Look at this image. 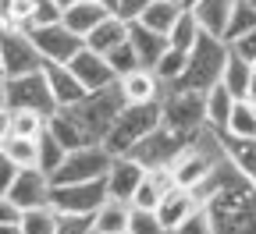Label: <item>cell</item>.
<instances>
[{
    "label": "cell",
    "instance_id": "cell-23",
    "mask_svg": "<svg viewBox=\"0 0 256 234\" xmlns=\"http://www.w3.org/2000/svg\"><path fill=\"white\" fill-rule=\"evenodd\" d=\"M224 146V160H228L242 178H249L256 185V139H232V135H220Z\"/></svg>",
    "mask_w": 256,
    "mask_h": 234
},
{
    "label": "cell",
    "instance_id": "cell-24",
    "mask_svg": "<svg viewBox=\"0 0 256 234\" xmlns=\"http://www.w3.org/2000/svg\"><path fill=\"white\" fill-rule=\"evenodd\" d=\"M128 39V21H121L118 14H107L100 25H96L92 32H89V36H86V46L92 50V53H110L118 43H124Z\"/></svg>",
    "mask_w": 256,
    "mask_h": 234
},
{
    "label": "cell",
    "instance_id": "cell-40",
    "mask_svg": "<svg viewBox=\"0 0 256 234\" xmlns=\"http://www.w3.org/2000/svg\"><path fill=\"white\" fill-rule=\"evenodd\" d=\"M228 50H232L238 60H246V64H256V28H249L246 36L232 39V43H228Z\"/></svg>",
    "mask_w": 256,
    "mask_h": 234
},
{
    "label": "cell",
    "instance_id": "cell-27",
    "mask_svg": "<svg viewBox=\"0 0 256 234\" xmlns=\"http://www.w3.org/2000/svg\"><path fill=\"white\" fill-rule=\"evenodd\" d=\"M36 11H40V0H0V28L32 32L36 28Z\"/></svg>",
    "mask_w": 256,
    "mask_h": 234
},
{
    "label": "cell",
    "instance_id": "cell-6",
    "mask_svg": "<svg viewBox=\"0 0 256 234\" xmlns=\"http://www.w3.org/2000/svg\"><path fill=\"white\" fill-rule=\"evenodd\" d=\"M206 92H185V89H168V96L160 99V124L178 131V135H196L206 128Z\"/></svg>",
    "mask_w": 256,
    "mask_h": 234
},
{
    "label": "cell",
    "instance_id": "cell-47",
    "mask_svg": "<svg viewBox=\"0 0 256 234\" xmlns=\"http://www.w3.org/2000/svg\"><path fill=\"white\" fill-rule=\"evenodd\" d=\"M0 110H8V78H0Z\"/></svg>",
    "mask_w": 256,
    "mask_h": 234
},
{
    "label": "cell",
    "instance_id": "cell-38",
    "mask_svg": "<svg viewBox=\"0 0 256 234\" xmlns=\"http://www.w3.org/2000/svg\"><path fill=\"white\" fill-rule=\"evenodd\" d=\"M249 28H256V11H249L242 0H235V11H232V21H228V32H224V43H232L238 36H246Z\"/></svg>",
    "mask_w": 256,
    "mask_h": 234
},
{
    "label": "cell",
    "instance_id": "cell-30",
    "mask_svg": "<svg viewBox=\"0 0 256 234\" xmlns=\"http://www.w3.org/2000/svg\"><path fill=\"white\" fill-rule=\"evenodd\" d=\"M182 7L174 4V0H153V4L146 7V14L139 18V25H146L150 32H156V36H168L171 25L178 21Z\"/></svg>",
    "mask_w": 256,
    "mask_h": 234
},
{
    "label": "cell",
    "instance_id": "cell-16",
    "mask_svg": "<svg viewBox=\"0 0 256 234\" xmlns=\"http://www.w3.org/2000/svg\"><path fill=\"white\" fill-rule=\"evenodd\" d=\"M118 89L124 96V103H160L168 96V89L156 82V75L150 68H136L118 78Z\"/></svg>",
    "mask_w": 256,
    "mask_h": 234
},
{
    "label": "cell",
    "instance_id": "cell-32",
    "mask_svg": "<svg viewBox=\"0 0 256 234\" xmlns=\"http://www.w3.org/2000/svg\"><path fill=\"white\" fill-rule=\"evenodd\" d=\"M200 36H203V28H200V21L192 18V11H182L178 14V21L171 25V32H168V46L171 50H182V53H188L192 46L200 43Z\"/></svg>",
    "mask_w": 256,
    "mask_h": 234
},
{
    "label": "cell",
    "instance_id": "cell-56",
    "mask_svg": "<svg viewBox=\"0 0 256 234\" xmlns=\"http://www.w3.org/2000/svg\"><path fill=\"white\" fill-rule=\"evenodd\" d=\"M174 4H178V0H174Z\"/></svg>",
    "mask_w": 256,
    "mask_h": 234
},
{
    "label": "cell",
    "instance_id": "cell-21",
    "mask_svg": "<svg viewBox=\"0 0 256 234\" xmlns=\"http://www.w3.org/2000/svg\"><path fill=\"white\" fill-rule=\"evenodd\" d=\"M128 43H132V50L139 57V68H153V64L164 57V50H168V36H156V32H150L139 21L128 25Z\"/></svg>",
    "mask_w": 256,
    "mask_h": 234
},
{
    "label": "cell",
    "instance_id": "cell-43",
    "mask_svg": "<svg viewBox=\"0 0 256 234\" xmlns=\"http://www.w3.org/2000/svg\"><path fill=\"white\" fill-rule=\"evenodd\" d=\"M57 234H92V217H68V213H60Z\"/></svg>",
    "mask_w": 256,
    "mask_h": 234
},
{
    "label": "cell",
    "instance_id": "cell-25",
    "mask_svg": "<svg viewBox=\"0 0 256 234\" xmlns=\"http://www.w3.org/2000/svg\"><path fill=\"white\" fill-rule=\"evenodd\" d=\"M128 220H132V206L107 199V203L92 213V234H128Z\"/></svg>",
    "mask_w": 256,
    "mask_h": 234
},
{
    "label": "cell",
    "instance_id": "cell-42",
    "mask_svg": "<svg viewBox=\"0 0 256 234\" xmlns=\"http://www.w3.org/2000/svg\"><path fill=\"white\" fill-rule=\"evenodd\" d=\"M153 4V0H118V18L121 21H128V25H132V21H139L142 14H146V7Z\"/></svg>",
    "mask_w": 256,
    "mask_h": 234
},
{
    "label": "cell",
    "instance_id": "cell-45",
    "mask_svg": "<svg viewBox=\"0 0 256 234\" xmlns=\"http://www.w3.org/2000/svg\"><path fill=\"white\" fill-rule=\"evenodd\" d=\"M18 217H22V210L11 203L8 195H0V224H18Z\"/></svg>",
    "mask_w": 256,
    "mask_h": 234
},
{
    "label": "cell",
    "instance_id": "cell-8",
    "mask_svg": "<svg viewBox=\"0 0 256 234\" xmlns=\"http://www.w3.org/2000/svg\"><path fill=\"white\" fill-rule=\"evenodd\" d=\"M0 68H4V78L32 75V71L43 68V57H40V50H36L28 32L0 28Z\"/></svg>",
    "mask_w": 256,
    "mask_h": 234
},
{
    "label": "cell",
    "instance_id": "cell-26",
    "mask_svg": "<svg viewBox=\"0 0 256 234\" xmlns=\"http://www.w3.org/2000/svg\"><path fill=\"white\" fill-rule=\"evenodd\" d=\"M252 78H256L252 64L238 60V57L228 50V60H224V71H220V82H217V85H224L235 99H246V96H249V89H252Z\"/></svg>",
    "mask_w": 256,
    "mask_h": 234
},
{
    "label": "cell",
    "instance_id": "cell-22",
    "mask_svg": "<svg viewBox=\"0 0 256 234\" xmlns=\"http://www.w3.org/2000/svg\"><path fill=\"white\" fill-rule=\"evenodd\" d=\"M46 131L64 146V153H75V149H86V146H96V142H89V135L78 128V121L68 114V110H57V114H50L46 117Z\"/></svg>",
    "mask_w": 256,
    "mask_h": 234
},
{
    "label": "cell",
    "instance_id": "cell-18",
    "mask_svg": "<svg viewBox=\"0 0 256 234\" xmlns=\"http://www.w3.org/2000/svg\"><path fill=\"white\" fill-rule=\"evenodd\" d=\"M43 75H46V85H50V96H54L57 110H68V107L86 99V89L78 85V78L64 68V64H43Z\"/></svg>",
    "mask_w": 256,
    "mask_h": 234
},
{
    "label": "cell",
    "instance_id": "cell-5",
    "mask_svg": "<svg viewBox=\"0 0 256 234\" xmlns=\"http://www.w3.org/2000/svg\"><path fill=\"white\" fill-rule=\"evenodd\" d=\"M156 124H160V103H128L114 121L110 135L104 139V149L110 156H128L142 139L153 135Z\"/></svg>",
    "mask_w": 256,
    "mask_h": 234
},
{
    "label": "cell",
    "instance_id": "cell-4",
    "mask_svg": "<svg viewBox=\"0 0 256 234\" xmlns=\"http://www.w3.org/2000/svg\"><path fill=\"white\" fill-rule=\"evenodd\" d=\"M224 60H228V43H224V39H214V36H200V43L192 46L188 57H185V75L178 78L174 89H185V92H210V89L220 82Z\"/></svg>",
    "mask_w": 256,
    "mask_h": 234
},
{
    "label": "cell",
    "instance_id": "cell-36",
    "mask_svg": "<svg viewBox=\"0 0 256 234\" xmlns=\"http://www.w3.org/2000/svg\"><path fill=\"white\" fill-rule=\"evenodd\" d=\"M36 142H40V171H43L46 178H54V174H57V167L64 163V156H68V153H64V146L50 135L46 128H43V135H40Z\"/></svg>",
    "mask_w": 256,
    "mask_h": 234
},
{
    "label": "cell",
    "instance_id": "cell-13",
    "mask_svg": "<svg viewBox=\"0 0 256 234\" xmlns=\"http://www.w3.org/2000/svg\"><path fill=\"white\" fill-rule=\"evenodd\" d=\"M50 192H54V181L40 167H28V171H18L14 185L8 188V199L18 210H36V206H50Z\"/></svg>",
    "mask_w": 256,
    "mask_h": 234
},
{
    "label": "cell",
    "instance_id": "cell-55",
    "mask_svg": "<svg viewBox=\"0 0 256 234\" xmlns=\"http://www.w3.org/2000/svg\"><path fill=\"white\" fill-rule=\"evenodd\" d=\"M252 71H256V64H252Z\"/></svg>",
    "mask_w": 256,
    "mask_h": 234
},
{
    "label": "cell",
    "instance_id": "cell-46",
    "mask_svg": "<svg viewBox=\"0 0 256 234\" xmlns=\"http://www.w3.org/2000/svg\"><path fill=\"white\" fill-rule=\"evenodd\" d=\"M11 135V114L8 110H0V142H4Z\"/></svg>",
    "mask_w": 256,
    "mask_h": 234
},
{
    "label": "cell",
    "instance_id": "cell-10",
    "mask_svg": "<svg viewBox=\"0 0 256 234\" xmlns=\"http://www.w3.org/2000/svg\"><path fill=\"white\" fill-rule=\"evenodd\" d=\"M110 153L104 146H86V149H75L64 156V163L57 167V174L50 178L54 185H78V181H96L107 174L110 167Z\"/></svg>",
    "mask_w": 256,
    "mask_h": 234
},
{
    "label": "cell",
    "instance_id": "cell-11",
    "mask_svg": "<svg viewBox=\"0 0 256 234\" xmlns=\"http://www.w3.org/2000/svg\"><path fill=\"white\" fill-rule=\"evenodd\" d=\"M196 135H200V131H196ZM188 142H192L188 135H178V131H171V128H164V124H156L153 135H150V139H142V142H139L132 153H128V156L139 160L146 171H153V167H168V163H171V160H174Z\"/></svg>",
    "mask_w": 256,
    "mask_h": 234
},
{
    "label": "cell",
    "instance_id": "cell-3",
    "mask_svg": "<svg viewBox=\"0 0 256 234\" xmlns=\"http://www.w3.org/2000/svg\"><path fill=\"white\" fill-rule=\"evenodd\" d=\"M124 107H128V103H124V96H121V89H118V82H114V85H107V89L86 92V99H82V103H75V107H68V114L78 121V128L89 135V142L104 146V139L110 135V128H114V121L121 117Z\"/></svg>",
    "mask_w": 256,
    "mask_h": 234
},
{
    "label": "cell",
    "instance_id": "cell-37",
    "mask_svg": "<svg viewBox=\"0 0 256 234\" xmlns=\"http://www.w3.org/2000/svg\"><path fill=\"white\" fill-rule=\"evenodd\" d=\"M104 57H107V64H110V71H114L118 78L139 68V57H136V50H132V43H128V39H124V43H118V46H114L110 53H104Z\"/></svg>",
    "mask_w": 256,
    "mask_h": 234
},
{
    "label": "cell",
    "instance_id": "cell-35",
    "mask_svg": "<svg viewBox=\"0 0 256 234\" xmlns=\"http://www.w3.org/2000/svg\"><path fill=\"white\" fill-rule=\"evenodd\" d=\"M11 114V135L14 139H40L43 128H46V117L36 114V110H8Z\"/></svg>",
    "mask_w": 256,
    "mask_h": 234
},
{
    "label": "cell",
    "instance_id": "cell-39",
    "mask_svg": "<svg viewBox=\"0 0 256 234\" xmlns=\"http://www.w3.org/2000/svg\"><path fill=\"white\" fill-rule=\"evenodd\" d=\"M128 234H171V231L156 220V213L132 210V220H128Z\"/></svg>",
    "mask_w": 256,
    "mask_h": 234
},
{
    "label": "cell",
    "instance_id": "cell-17",
    "mask_svg": "<svg viewBox=\"0 0 256 234\" xmlns=\"http://www.w3.org/2000/svg\"><path fill=\"white\" fill-rule=\"evenodd\" d=\"M200 210V203H196V195H192L188 188H171V192H164V199H160V206H156V220L160 224H164L171 234L192 217V213H196Z\"/></svg>",
    "mask_w": 256,
    "mask_h": 234
},
{
    "label": "cell",
    "instance_id": "cell-51",
    "mask_svg": "<svg viewBox=\"0 0 256 234\" xmlns=\"http://www.w3.org/2000/svg\"><path fill=\"white\" fill-rule=\"evenodd\" d=\"M100 4H104V7H107V11H110V14H114V11H118V0H100Z\"/></svg>",
    "mask_w": 256,
    "mask_h": 234
},
{
    "label": "cell",
    "instance_id": "cell-34",
    "mask_svg": "<svg viewBox=\"0 0 256 234\" xmlns=\"http://www.w3.org/2000/svg\"><path fill=\"white\" fill-rule=\"evenodd\" d=\"M185 57H188V53H182V50H171V46H168V50H164V57H160L150 71L156 75V82L164 85V89H174V85H178V78L185 75Z\"/></svg>",
    "mask_w": 256,
    "mask_h": 234
},
{
    "label": "cell",
    "instance_id": "cell-52",
    "mask_svg": "<svg viewBox=\"0 0 256 234\" xmlns=\"http://www.w3.org/2000/svg\"><path fill=\"white\" fill-rule=\"evenodd\" d=\"M246 99H252V103H256V78H252V89H249V96Z\"/></svg>",
    "mask_w": 256,
    "mask_h": 234
},
{
    "label": "cell",
    "instance_id": "cell-50",
    "mask_svg": "<svg viewBox=\"0 0 256 234\" xmlns=\"http://www.w3.org/2000/svg\"><path fill=\"white\" fill-rule=\"evenodd\" d=\"M196 4H200V0H178V7H182V11H192Z\"/></svg>",
    "mask_w": 256,
    "mask_h": 234
},
{
    "label": "cell",
    "instance_id": "cell-12",
    "mask_svg": "<svg viewBox=\"0 0 256 234\" xmlns=\"http://www.w3.org/2000/svg\"><path fill=\"white\" fill-rule=\"evenodd\" d=\"M28 36H32V43H36L43 64H72V57L86 46L75 32L64 28L60 21L57 25H43V28H32Z\"/></svg>",
    "mask_w": 256,
    "mask_h": 234
},
{
    "label": "cell",
    "instance_id": "cell-54",
    "mask_svg": "<svg viewBox=\"0 0 256 234\" xmlns=\"http://www.w3.org/2000/svg\"><path fill=\"white\" fill-rule=\"evenodd\" d=\"M0 78H4V68H0Z\"/></svg>",
    "mask_w": 256,
    "mask_h": 234
},
{
    "label": "cell",
    "instance_id": "cell-53",
    "mask_svg": "<svg viewBox=\"0 0 256 234\" xmlns=\"http://www.w3.org/2000/svg\"><path fill=\"white\" fill-rule=\"evenodd\" d=\"M242 4H246L249 11H256V0H242Z\"/></svg>",
    "mask_w": 256,
    "mask_h": 234
},
{
    "label": "cell",
    "instance_id": "cell-2",
    "mask_svg": "<svg viewBox=\"0 0 256 234\" xmlns=\"http://www.w3.org/2000/svg\"><path fill=\"white\" fill-rule=\"evenodd\" d=\"M217 163H224L220 135H217V131H210V128H203L200 135H192V142L168 163V171H171V178H174L178 188H188V192H192L200 181H206V178L214 174Z\"/></svg>",
    "mask_w": 256,
    "mask_h": 234
},
{
    "label": "cell",
    "instance_id": "cell-1",
    "mask_svg": "<svg viewBox=\"0 0 256 234\" xmlns=\"http://www.w3.org/2000/svg\"><path fill=\"white\" fill-rule=\"evenodd\" d=\"M196 203L210 213L214 234H256V185L224 160L214 174L192 188Z\"/></svg>",
    "mask_w": 256,
    "mask_h": 234
},
{
    "label": "cell",
    "instance_id": "cell-29",
    "mask_svg": "<svg viewBox=\"0 0 256 234\" xmlns=\"http://www.w3.org/2000/svg\"><path fill=\"white\" fill-rule=\"evenodd\" d=\"M220 135H232V139H256V103L252 99H235L228 128Z\"/></svg>",
    "mask_w": 256,
    "mask_h": 234
},
{
    "label": "cell",
    "instance_id": "cell-44",
    "mask_svg": "<svg viewBox=\"0 0 256 234\" xmlns=\"http://www.w3.org/2000/svg\"><path fill=\"white\" fill-rule=\"evenodd\" d=\"M14 178H18V167L0 153V195H8V188L14 185Z\"/></svg>",
    "mask_w": 256,
    "mask_h": 234
},
{
    "label": "cell",
    "instance_id": "cell-48",
    "mask_svg": "<svg viewBox=\"0 0 256 234\" xmlns=\"http://www.w3.org/2000/svg\"><path fill=\"white\" fill-rule=\"evenodd\" d=\"M50 4H54V7H57V11L64 14V11H68V7H72V4H78V0H50Z\"/></svg>",
    "mask_w": 256,
    "mask_h": 234
},
{
    "label": "cell",
    "instance_id": "cell-14",
    "mask_svg": "<svg viewBox=\"0 0 256 234\" xmlns=\"http://www.w3.org/2000/svg\"><path fill=\"white\" fill-rule=\"evenodd\" d=\"M75 78H78V85L86 89V92H96V89H107V85H114L118 82V75L110 71V64H107V57H100V53H92L89 46H82L75 57H72V64H64Z\"/></svg>",
    "mask_w": 256,
    "mask_h": 234
},
{
    "label": "cell",
    "instance_id": "cell-33",
    "mask_svg": "<svg viewBox=\"0 0 256 234\" xmlns=\"http://www.w3.org/2000/svg\"><path fill=\"white\" fill-rule=\"evenodd\" d=\"M57 224H60V213H57L54 206L22 210V217H18L22 234H57Z\"/></svg>",
    "mask_w": 256,
    "mask_h": 234
},
{
    "label": "cell",
    "instance_id": "cell-7",
    "mask_svg": "<svg viewBox=\"0 0 256 234\" xmlns=\"http://www.w3.org/2000/svg\"><path fill=\"white\" fill-rule=\"evenodd\" d=\"M107 199H110L107 181L96 178V181H78V185H54L50 206L57 213H68V217H92Z\"/></svg>",
    "mask_w": 256,
    "mask_h": 234
},
{
    "label": "cell",
    "instance_id": "cell-41",
    "mask_svg": "<svg viewBox=\"0 0 256 234\" xmlns=\"http://www.w3.org/2000/svg\"><path fill=\"white\" fill-rule=\"evenodd\" d=\"M174 234H214V224H210V213H206V210L200 206V210H196V213H192V217H188V220H185V224H182V227H178Z\"/></svg>",
    "mask_w": 256,
    "mask_h": 234
},
{
    "label": "cell",
    "instance_id": "cell-49",
    "mask_svg": "<svg viewBox=\"0 0 256 234\" xmlns=\"http://www.w3.org/2000/svg\"><path fill=\"white\" fill-rule=\"evenodd\" d=\"M0 234H22L18 224H0Z\"/></svg>",
    "mask_w": 256,
    "mask_h": 234
},
{
    "label": "cell",
    "instance_id": "cell-28",
    "mask_svg": "<svg viewBox=\"0 0 256 234\" xmlns=\"http://www.w3.org/2000/svg\"><path fill=\"white\" fill-rule=\"evenodd\" d=\"M203 103H206V128L220 135V131L228 128V117H232V107H235V96L224 89V85H214V89L203 96Z\"/></svg>",
    "mask_w": 256,
    "mask_h": 234
},
{
    "label": "cell",
    "instance_id": "cell-31",
    "mask_svg": "<svg viewBox=\"0 0 256 234\" xmlns=\"http://www.w3.org/2000/svg\"><path fill=\"white\" fill-rule=\"evenodd\" d=\"M0 153H4L18 171L40 167V142L36 139H14V135H8L4 142H0Z\"/></svg>",
    "mask_w": 256,
    "mask_h": 234
},
{
    "label": "cell",
    "instance_id": "cell-9",
    "mask_svg": "<svg viewBox=\"0 0 256 234\" xmlns=\"http://www.w3.org/2000/svg\"><path fill=\"white\" fill-rule=\"evenodd\" d=\"M8 110H36L43 117L57 114V103H54V96H50V85H46L43 68L32 71V75L8 78Z\"/></svg>",
    "mask_w": 256,
    "mask_h": 234
},
{
    "label": "cell",
    "instance_id": "cell-15",
    "mask_svg": "<svg viewBox=\"0 0 256 234\" xmlns=\"http://www.w3.org/2000/svg\"><path fill=\"white\" fill-rule=\"evenodd\" d=\"M142 178H146V167H142L139 160H132V156H114L110 167H107V174H104L107 195L118 199V203H132V195H136V188H139Z\"/></svg>",
    "mask_w": 256,
    "mask_h": 234
},
{
    "label": "cell",
    "instance_id": "cell-19",
    "mask_svg": "<svg viewBox=\"0 0 256 234\" xmlns=\"http://www.w3.org/2000/svg\"><path fill=\"white\" fill-rule=\"evenodd\" d=\"M232 11H235V0H200V4L192 7V18L200 21L203 36L224 39V32H228V21H232Z\"/></svg>",
    "mask_w": 256,
    "mask_h": 234
},
{
    "label": "cell",
    "instance_id": "cell-20",
    "mask_svg": "<svg viewBox=\"0 0 256 234\" xmlns=\"http://www.w3.org/2000/svg\"><path fill=\"white\" fill-rule=\"evenodd\" d=\"M107 14H110V11L100 4V0H78V4H72L68 11L60 14V25H64V28H72L75 36L86 43V36H89V32L100 25Z\"/></svg>",
    "mask_w": 256,
    "mask_h": 234
}]
</instances>
